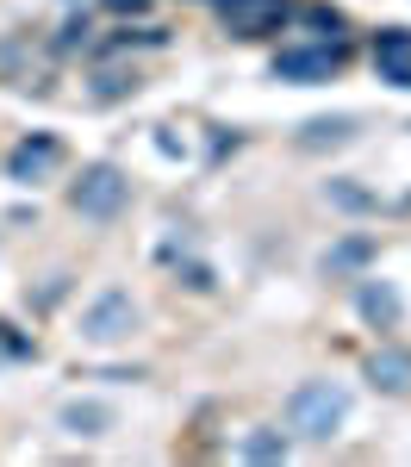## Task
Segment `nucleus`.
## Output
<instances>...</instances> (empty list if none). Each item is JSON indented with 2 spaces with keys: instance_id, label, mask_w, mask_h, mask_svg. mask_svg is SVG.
<instances>
[{
  "instance_id": "nucleus-4",
  "label": "nucleus",
  "mask_w": 411,
  "mask_h": 467,
  "mask_svg": "<svg viewBox=\"0 0 411 467\" xmlns=\"http://www.w3.org/2000/svg\"><path fill=\"white\" fill-rule=\"evenodd\" d=\"M281 81H331L336 75V50H281L274 57Z\"/></svg>"
},
{
  "instance_id": "nucleus-1",
  "label": "nucleus",
  "mask_w": 411,
  "mask_h": 467,
  "mask_svg": "<svg viewBox=\"0 0 411 467\" xmlns=\"http://www.w3.org/2000/svg\"><path fill=\"white\" fill-rule=\"evenodd\" d=\"M343 411H349L343 387H331V380H299L293 399H287V431L305 436V442H331Z\"/></svg>"
},
{
  "instance_id": "nucleus-5",
  "label": "nucleus",
  "mask_w": 411,
  "mask_h": 467,
  "mask_svg": "<svg viewBox=\"0 0 411 467\" xmlns=\"http://www.w3.org/2000/svg\"><path fill=\"white\" fill-rule=\"evenodd\" d=\"M57 162H63L57 138H32V144H19V150H13V181H37V175H50Z\"/></svg>"
},
{
  "instance_id": "nucleus-6",
  "label": "nucleus",
  "mask_w": 411,
  "mask_h": 467,
  "mask_svg": "<svg viewBox=\"0 0 411 467\" xmlns=\"http://www.w3.org/2000/svg\"><path fill=\"white\" fill-rule=\"evenodd\" d=\"M368 380L386 393H411V356L406 349H374L368 356Z\"/></svg>"
},
{
  "instance_id": "nucleus-10",
  "label": "nucleus",
  "mask_w": 411,
  "mask_h": 467,
  "mask_svg": "<svg viewBox=\"0 0 411 467\" xmlns=\"http://www.w3.org/2000/svg\"><path fill=\"white\" fill-rule=\"evenodd\" d=\"M305 131H312V144H324V138H349V119H318V125H305Z\"/></svg>"
},
{
  "instance_id": "nucleus-2",
  "label": "nucleus",
  "mask_w": 411,
  "mask_h": 467,
  "mask_svg": "<svg viewBox=\"0 0 411 467\" xmlns=\"http://www.w3.org/2000/svg\"><path fill=\"white\" fill-rule=\"evenodd\" d=\"M125 193H131V181L118 175L112 162H94V169H81L69 187V200H75V213L81 218H112L118 206H125Z\"/></svg>"
},
{
  "instance_id": "nucleus-12",
  "label": "nucleus",
  "mask_w": 411,
  "mask_h": 467,
  "mask_svg": "<svg viewBox=\"0 0 411 467\" xmlns=\"http://www.w3.org/2000/svg\"><path fill=\"white\" fill-rule=\"evenodd\" d=\"M262 6H274V0H231V13H237L243 26H256V13H262Z\"/></svg>"
},
{
  "instance_id": "nucleus-3",
  "label": "nucleus",
  "mask_w": 411,
  "mask_h": 467,
  "mask_svg": "<svg viewBox=\"0 0 411 467\" xmlns=\"http://www.w3.org/2000/svg\"><path fill=\"white\" fill-rule=\"evenodd\" d=\"M131 330H138V306H131V293L107 287V293L87 299V312H81V337H87V343H118V337H131Z\"/></svg>"
},
{
  "instance_id": "nucleus-11",
  "label": "nucleus",
  "mask_w": 411,
  "mask_h": 467,
  "mask_svg": "<svg viewBox=\"0 0 411 467\" xmlns=\"http://www.w3.org/2000/svg\"><path fill=\"white\" fill-rule=\"evenodd\" d=\"M250 455L256 462H274V455H287V442L281 436H250Z\"/></svg>"
},
{
  "instance_id": "nucleus-9",
  "label": "nucleus",
  "mask_w": 411,
  "mask_h": 467,
  "mask_svg": "<svg viewBox=\"0 0 411 467\" xmlns=\"http://www.w3.org/2000/svg\"><path fill=\"white\" fill-rule=\"evenodd\" d=\"M63 424H69L75 436H100L112 424V411H107V405H69V411H63Z\"/></svg>"
},
{
  "instance_id": "nucleus-8",
  "label": "nucleus",
  "mask_w": 411,
  "mask_h": 467,
  "mask_svg": "<svg viewBox=\"0 0 411 467\" xmlns=\"http://www.w3.org/2000/svg\"><path fill=\"white\" fill-rule=\"evenodd\" d=\"M362 312H368L380 330H386V324H399V293L380 287V281H368V287H362Z\"/></svg>"
},
{
  "instance_id": "nucleus-7",
  "label": "nucleus",
  "mask_w": 411,
  "mask_h": 467,
  "mask_svg": "<svg viewBox=\"0 0 411 467\" xmlns=\"http://www.w3.org/2000/svg\"><path fill=\"white\" fill-rule=\"evenodd\" d=\"M374 63H380V75H386V81L411 88V32H386L380 44H374Z\"/></svg>"
}]
</instances>
